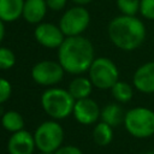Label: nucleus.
Instances as JSON below:
<instances>
[{
    "instance_id": "8",
    "label": "nucleus",
    "mask_w": 154,
    "mask_h": 154,
    "mask_svg": "<svg viewBox=\"0 0 154 154\" xmlns=\"http://www.w3.org/2000/svg\"><path fill=\"white\" fill-rule=\"evenodd\" d=\"M65 71L57 60H41L37 61L30 71L32 81L42 87H54L64 79Z\"/></svg>"
},
{
    "instance_id": "3",
    "label": "nucleus",
    "mask_w": 154,
    "mask_h": 154,
    "mask_svg": "<svg viewBox=\"0 0 154 154\" xmlns=\"http://www.w3.org/2000/svg\"><path fill=\"white\" fill-rule=\"evenodd\" d=\"M76 100L67 89L51 87L41 95V106L43 111L53 119L59 120L69 117L75 106Z\"/></svg>"
},
{
    "instance_id": "24",
    "label": "nucleus",
    "mask_w": 154,
    "mask_h": 154,
    "mask_svg": "<svg viewBox=\"0 0 154 154\" xmlns=\"http://www.w3.org/2000/svg\"><path fill=\"white\" fill-rule=\"evenodd\" d=\"M46 4L48 6V10L58 12V11H63L66 7L67 0H46Z\"/></svg>"
},
{
    "instance_id": "6",
    "label": "nucleus",
    "mask_w": 154,
    "mask_h": 154,
    "mask_svg": "<svg viewBox=\"0 0 154 154\" xmlns=\"http://www.w3.org/2000/svg\"><path fill=\"white\" fill-rule=\"evenodd\" d=\"M90 19V13L84 6L75 5L64 11L58 25L66 37L81 36L88 29Z\"/></svg>"
},
{
    "instance_id": "17",
    "label": "nucleus",
    "mask_w": 154,
    "mask_h": 154,
    "mask_svg": "<svg viewBox=\"0 0 154 154\" xmlns=\"http://www.w3.org/2000/svg\"><path fill=\"white\" fill-rule=\"evenodd\" d=\"M109 90H111L113 99L118 103H126L134 96V85L125 81H120V79Z\"/></svg>"
},
{
    "instance_id": "19",
    "label": "nucleus",
    "mask_w": 154,
    "mask_h": 154,
    "mask_svg": "<svg viewBox=\"0 0 154 154\" xmlns=\"http://www.w3.org/2000/svg\"><path fill=\"white\" fill-rule=\"evenodd\" d=\"M93 138L96 144L99 146H107L111 143L113 138V130L112 126L106 124L105 122H100L95 125L93 130Z\"/></svg>"
},
{
    "instance_id": "14",
    "label": "nucleus",
    "mask_w": 154,
    "mask_h": 154,
    "mask_svg": "<svg viewBox=\"0 0 154 154\" xmlns=\"http://www.w3.org/2000/svg\"><path fill=\"white\" fill-rule=\"evenodd\" d=\"M24 0H0V19L4 23H13L23 14Z\"/></svg>"
},
{
    "instance_id": "11",
    "label": "nucleus",
    "mask_w": 154,
    "mask_h": 154,
    "mask_svg": "<svg viewBox=\"0 0 154 154\" xmlns=\"http://www.w3.org/2000/svg\"><path fill=\"white\" fill-rule=\"evenodd\" d=\"M132 85L140 93L154 94V61H147L135 70Z\"/></svg>"
},
{
    "instance_id": "18",
    "label": "nucleus",
    "mask_w": 154,
    "mask_h": 154,
    "mask_svg": "<svg viewBox=\"0 0 154 154\" xmlns=\"http://www.w3.org/2000/svg\"><path fill=\"white\" fill-rule=\"evenodd\" d=\"M1 125L5 130L10 132H17L23 130L24 128V119L22 114L17 111H7L1 117Z\"/></svg>"
},
{
    "instance_id": "12",
    "label": "nucleus",
    "mask_w": 154,
    "mask_h": 154,
    "mask_svg": "<svg viewBox=\"0 0 154 154\" xmlns=\"http://www.w3.org/2000/svg\"><path fill=\"white\" fill-rule=\"evenodd\" d=\"M35 147L34 136L25 130L13 132L7 143L10 154H32Z\"/></svg>"
},
{
    "instance_id": "20",
    "label": "nucleus",
    "mask_w": 154,
    "mask_h": 154,
    "mask_svg": "<svg viewBox=\"0 0 154 154\" xmlns=\"http://www.w3.org/2000/svg\"><path fill=\"white\" fill-rule=\"evenodd\" d=\"M140 4L141 0H116L120 14L125 16H137L140 13Z\"/></svg>"
},
{
    "instance_id": "22",
    "label": "nucleus",
    "mask_w": 154,
    "mask_h": 154,
    "mask_svg": "<svg viewBox=\"0 0 154 154\" xmlns=\"http://www.w3.org/2000/svg\"><path fill=\"white\" fill-rule=\"evenodd\" d=\"M140 14L144 19L154 20V0H141Z\"/></svg>"
},
{
    "instance_id": "21",
    "label": "nucleus",
    "mask_w": 154,
    "mask_h": 154,
    "mask_svg": "<svg viewBox=\"0 0 154 154\" xmlns=\"http://www.w3.org/2000/svg\"><path fill=\"white\" fill-rule=\"evenodd\" d=\"M16 61L17 59L13 51L10 49L8 47L0 45V70L6 71L12 69L16 65Z\"/></svg>"
},
{
    "instance_id": "9",
    "label": "nucleus",
    "mask_w": 154,
    "mask_h": 154,
    "mask_svg": "<svg viewBox=\"0 0 154 154\" xmlns=\"http://www.w3.org/2000/svg\"><path fill=\"white\" fill-rule=\"evenodd\" d=\"M34 38L36 42L48 49H58L66 36L59 28V25L49 22H42L35 25L34 29Z\"/></svg>"
},
{
    "instance_id": "7",
    "label": "nucleus",
    "mask_w": 154,
    "mask_h": 154,
    "mask_svg": "<svg viewBox=\"0 0 154 154\" xmlns=\"http://www.w3.org/2000/svg\"><path fill=\"white\" fill-rule=\"evenodd\" d=\"M34 140L36 147L42 153H54L63 143L64 130L58 122L47 120L37 126Z\"/></svg>"
},
{
    "instance_id": "5",
    "label": "nucleus",
    "mask_w": 154,
    "mask_h": 154,
    "mask_svg": "<svg viewBox=\"0 0 154 154\" xmlns=\"http://www.w3.org/2000/svg\"><path fill=\"white\" fill-rule=\"evenodd\" d=\"M88 77L95 88L107 90L119 81V69L109 58L97 57L88 70Z\"/></svg>"
},
{
    "instance_id": "26",
    "label": "nucleus",
    "mask_w": 154,
    "mask_h": 154,
    "mask_svg": "<svg viewBox=\"0 0 154 154\" xmlns=\"http://www.w3.org/2000/svg\"><path fill=\"white\" fill-rule=\"evenodd\" d=\"M5 32H6V30H5V23L0 19V45H1V42L4 41Z\"/></svg>"
},
{
    "instance_id": "4",
    "label": "nucleus",
    "mask_w": 154,
    "mask_h": 154,
    "mask_svg": "<svg viewBox=\"0 0 154 154\" xmlns=\"http://www.w3.org/2000/svg\"><path fill=\"white\" fill-rule=\"evenodd\" d=\"M126 131L137 138H147L154 135V111L138 106L129 109L124 117Z\"/></svg>"
},
{
    "instance_id": "28",
    "label": "nucleus",
    "mask_w": 154,
    "mask_h": 154,
    "mask_svg": "<svg viewBox=\"0 0 154 154\" xmlns=\"http://www.w3.org/2000/svg\"><path fill=\"white\" fill-rule=\"evenodd\" d=\"M144 154H154V152H148V153H144Z\"/></svg>"
},
{
    "instance_id": "10",
    "label": "nucleus",
    "mask_w": 154,
    "mask_h": 154,
    "mask_svg": "<svg viewBox=\"0 0 154 154\" xmlns=\"http://www.w3.org/2000/svg\"><path fill=\"white\" fill-rule=\"evenodd\" d=\"M73 117L76 120L83 125H90L94 124L101 116V109L96 101H94L90 97L76 100L73 111Z\"/></svg>"
},
{
    "instance_id": "13",
    "label": "nucleus",
    "mask_w": 154,
    "mask_h": 154,
    "mask_svg": "<svg viewBox=\"0 0 154 154\" xmlns=\"http://www.w3.org/2000/svg\"><path fill=\"white\" fill-rule=\"evenodd\" d=\"M48 11L46 0H24L23 7V19L29 23L37 25L43 22Z\"/></svg>"
},
{
    "instance_id": "1",
    "label": "nucleus",
    "mask_w": 154,
    "mask_h": 154,
    "mask_svg": "<svg viewBox=\"0 0 154 154\" xmlns=\"http://www.w3.org/2000/svg\"><path fill=\"white\" fill-rule=\"evenodd\" d=\"M94 59V46L83 35L66 37L58 48V61L64 71L70 75L79 76L88 72Z\"/></svg>"
},
{
    "instance_id": "16",
    "label": "nucleus",
    "mask_w": 154,
    "mask_h": 154,
    "mask_svg": "<svg viewBox=\"0 0 154 154\" xmlns=\"http://www.w3.org/2000/svg\"><path fill=\"white\" fill-rule=\"evenodd\" d=\"M125 113L120 105L118 102H111L107 103L102 109H101V122H105L106 124L113 126H118L120 123L124 122Z\"/></svg>"
},
{
    "instance_id": "23",
    "label": "nucleus",
    "mask_w": 154,
    "mask_h": 154,
    "mask_svg": "<svg viewBox=\"0 0 154 154\" xmlns=\"http://www.w3.org/2000/svg\"><path fill=\"white\" fill-rule=\"evenodd\" d=\"M12 94V84L8 79L0 77V105L6 102Z\"/></svg>"
},
{
    "instance_id": "25",
    "label": "nucleus",
    "mask_w": 154,
    "mask_h": 154,
    "mask_svg": "<svg viewBox=\"0 0 154 154\" xmlns=\"http://www.w3.org/2000/svg\"><path fill=\"white\" fill-rule=\"evenodd\" d=\"M53 154H82L81 149L75 146H65L58 148Z\"/></svg>"
},
{
    "instance_id": "27",
    "label": "nucleus",
    "mask_w": 154,
    "mask_h": 154,
    "mask_svg": "<svg viewBox=\"0 0 154 154\" xmlns=\"http://www.w3.org/2000/svg\"><path fill=\"white\" fill-rule=\"evenodd\" d=\"M75 5H77V6H85V5H88V4H90L93 0H71Z\"/></svg>"
},
{
    "instance_id": "2",
    "label": "nucleus",
    "mask_w": 154,
    "mask_h": 154,
    "mask_svg": "<svg viewBox=\"0 0 154 154\" xmlns=\"http://www.w3.org/2000/svg\"><path fill=\"white\" fill-rule=\"evenodd\" d=\"M107 35L113 46L124 52L136 51L142 46L147 36V29L137 16L119 14L111 19Z\"/></svg>"
},
{
    "instance_id": "15",
    "label": "nucleus",
    "mask_w": 154,
    "mask_h": 154,
    "mask_svg": "<svg viewBox=\"0 0 154 154\" xmlns=\"http://www.w3.org/2000/svg\"><path fill=\"white\" fill-rule=\"evenodd\" d=\"M93 83L89 79V77H84L82 75L76 76L72 78V81L69 83L67 90L72 95L75 100H81V99H87L90 96L93 91Z\"/></svg>"
}]
</instances>
